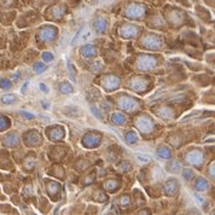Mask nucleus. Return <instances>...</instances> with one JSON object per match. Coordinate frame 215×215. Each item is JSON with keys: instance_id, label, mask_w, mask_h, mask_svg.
<instances>
[{"instance_id": "1", "label": "nucleus", "mask_w": 215, "mask_h": 215, "mask_svg": "<svg viewBox=\"0 0 215 215\" xmlns=\"http://www.w3.org/2000/svg\"><path fill=\"white\" fill-rule=\"evenodd\" d=\"M82 33H83V35L80 36V42H86L87 40H89L92 38V30L89 28H85L82 30Z\"/></svg>"}, {"instance_id": "2", "label": "nucleus", "mask_w": 215, "mask_h": 215, "mask_svg": "<svg viewBox=\"0 0 215 215\" xmlns=\"http://www.w3.org/2000/svg\"><path fill=\"white\" fill-rule=\"evenodd\" d=\"M1 100H3V103L9 104V103H13V102L16 100V97H15L13 94H11V96H4Z\"/></svg>"}, {"instance_id": "3", "label": "nucleus", "mask_w": 215, "mask_h": 215, "mask_svg": "<svg viewBox=\"0 0 215 215\" xmlns=\"http://www.w3.org/2000/svg\"><path fill=\"white\" fill-rule=\"evenodd\" d=\"M137 158L139 160V161H141V162H149L150 161V157H144V156H141L140 153H137Z\"/></svg>"}, {"instance_id": "4", "label": "nucleus", "mask_w": 215, "mask_h": 215, "mask_svg": "<svg viewBox=\"0 0 215 215\" xmlns=\"http://www.w3.org/2000/svg\"><path fill=\"white\" fill-rule=\"evenodd\" d=\"M44 70H45V68H44L41 64H36V65H35V71H36V73H41V71H44Z\"/></svg>"}, {"instance_id": "5", "label": "nucleus", "mask_w": 215, "mask_h": 215, "mask_svg": "<svg viewBox=\"0 0 215 215\" xmlns=\"http://www.w3.org/2000/svg\"><path fill=\"white\" fill-rule=\"evenodd\" d=\"M21 114H22V115H24L27 118H33V117H34V115H33V114H29V112H25V111H21Z\"/></svg>"}, {"instance_id": "6", "label": "nucleus", "mask_w": 215, "mask_h": 215, "mask_svg": "<svg viewBox=\"0 0 215 215\" xmlns=\"http://www.w3.org/2000/svg\"><path fill=\"white\" fill-rule=\"evenodd\" d=\"M27 86H28V82H25V83L23 85V88H22V93H24V92H25V88H27Z\"/></svg>"}, {"instance_id": "7", "label": "nucleus", "mask_w": 215, "mask_h": 215, "mask_svg": "<svg viewBox=\"0 0 215 215\" xmlns=\"http://www.w3.org/2000/svg\"><path fill=\"white\" fill-rule=\"evenodd\" d=\"M112 1H114V0H103V4H106V5H108V4L112 3Z\"/></svg>"}]
</instances>
